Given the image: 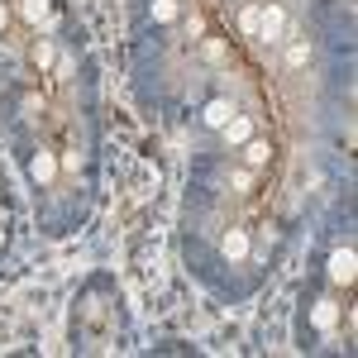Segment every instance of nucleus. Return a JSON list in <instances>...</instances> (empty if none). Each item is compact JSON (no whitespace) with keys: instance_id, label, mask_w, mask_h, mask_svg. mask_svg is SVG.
Here are the masks:
<instances>
[{"instance_id":"f257e3e1","label":"nucleus","mask_w":358,"mask_h":358,"mask_svg":"<svg viewBox=\"0 0 358 358\" xmlns=\"http://www.w3.org/2000/svg\"><path fill=\"white\" fill-rule=\"evenodd\" d=\"M120 287L110 277H91L72 301V349L77 354H110L120 349Z\"/></svg>"},{"instance_id":"f03ea898","label":"nucleus","mask_w":358,"mask_h":358,"mask_svg":"<svg viewBox=\"0 0 358 358\" xmlns=\"http://www.w3.org/2000/svg\"><path fill=\"white\" fill-rule=\"evenodd\" d=\"M220 253H224V263H244L248 258V234L244 229H229L220 239Z\"/></svg>"},{"instance_id":"7ed1b4c3","label":"nucleus","mask_w":358,"mask_h":358,"mask_svg":"<svg viewBox=\"0 0 358 358\" xmlns=\"http://www.w3.org/2000/svg\"><path fill=\"white\" fill-rule=\"evenodd\" d=\"M330 277H334V282H354V248H334Z\"/></svg>"},{"instance_id":"20e7f679","label":"nucleus","mask_w":358,"mask_h":358,"mask_svg":"<svg viewBox=\"0 0 358 358\" xmlns=\"http://www.w3.org/2000/svg\"><path fill=\"white\" fill-rule=\"evenodd\" d=\"M53 172H57V158H53V153H38V158L29 163V177H34L38 187H48V182H53Z\"/></svg>"},{"instance_id":"39448f33","label":"nucleus","mask_w":358,"mask_h":358,"mask_svg":"<svg viewBox=\"0 0 358 358\" xmlns=\"http://www.w3.org/2000/svg\"><path fill=\"white\" fill-rule=\"evenodd\" d=\"M282 24H287L282 5H268V10L258 15V29H263V38H277V34H282Z\"/></svg>"},{"instance_id":"423d86ee","label":"nucleus","mask_w":358,"mask_h":358,"mask_svg":"<svg viewBox=\"0 0 358 358\" xmlns=\"http://www.w3.org/2000/svg\"><path fill=\"white\" fill-rule=\"evenodd\" d=\"M229 120H234V106H229V101H210V106H206V124H215V129H224Z\"/></svg>"},{"instance_id":"0eeeda50","label":"nucleus","mask_w":358,"mask_h":358,"mask_svg":"<svg viewBox=\"0 0 358 358\" xmlns=\"http://www.w3.org/2000/svg\"><path fill=\"white\" fill-rule=\"evenodd\" d=\"M268 153H273V148H268V143H248V148H244L248 167H263V163H268Z\"/></svg>"},{"instance_id":"6e6552de","label":"nucleus","mask_w":358,"mask_h":358,"mask_svg":"<svg viewBox=\"0 0 358 358\" xmlns=\"http://www.w3.org/2000/svg\"><path fill=\"white\" fill-rule=\"evenodd\" d=\"M224 138H229V143H244L248 138V120H229V124H224Z\"/></svg>"},{"instance_id":"1a4fd4ad","label":"nucleus","mask_w":358,"mask_h":358,"mask_svg":"<svg viewBox=\"0 0 358 358\" xmlns=\"http://www.w3.org/2000/svg\"><path fill=\"white\" fill-rule=\"evenodd\" d=\"M48 15V0H24V20H43Z\"/></svg>"},{"instance_id":"9d476101","label":"nucleus","mask_w":358,"mask_h":358,"mask_svg":"<svg viewBox=\"0 0 358 358\" xmlns=\"http://www.w3.org/2000/svg\"><path fill=\"white\" fill-rule=\"evenodd\" d=\"M153 20H177V5H172V0H158V5H153Z\"/></svg>"},{"instance_id":"9b49d317","label":"nucleus","mask_w":358,"mask_h":358,"mask_svg":"<svg viewBox=\"0 0 358 358\" xmlns=\"http://www.w3.org/2000/svg\"><path fill=\"white\" fill-rule=\"evenodd\" d=\"M34 62H38V67H53V48H48V43H38V48H34Z\"/></svg>"},{"instance_id":"f8f14e48","label":"nucleus","mask_w":358,"mask_h":358,"mask_svg":"<svg viewBox=\"0 0 358 358\" xmlns=\"http://www.w3.org/2000/svg\"><path fill=\"white\" fill-rule=\"evenodd\" d=\"M0 29H5V5H0Z\"/></svg>"},{"instance_id":"ddd939ff","label":"nucleus","mask_w":358,"mask_h":358,"mask_svg":"<svg viewBox=\"0 0 358 358\" xmlns=\"http://www.w3.org/2000/svg\"><path fill=\"white\" fill-rule=\"evenodd\" d=\"M0 244H5V229H0Z\"/></svg>"}]
</instances>
